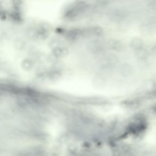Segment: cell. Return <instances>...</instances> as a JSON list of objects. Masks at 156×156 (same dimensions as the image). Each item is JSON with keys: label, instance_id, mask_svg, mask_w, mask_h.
<instances>
[{"label": "cell", "instance_id": "cell-1", "mask_svg": "<svg viewBox=\"0 0 156 156\" xmlns=\"http://www.w3.org/2000/svg\"><path fill=\"white\" fill-rule=\"evenodd\" d=\"M119 73L124 77H131L134 74L135 69L131 64L125 63L119 67Z\"/></svg>", "mask_w": 156, "mask_h": 156}, {"label": "cell", "instance_id": "cell-2", "mask_svg": "<svg viewBox=\"0 0 156 156\" xmlns=\"http://www.w3.org/2000/svg\"><path fill=\"white\" fill-rule=\"evenodd\" d=\"M131 46L132 49L137 52L144 48V43L141 38H135L131 41Z\"/></svg>", "mask_w": 156, "mask_h": 156}, {"label": "cell", "instance_id": "cell-3", "mask_svg": "<svg viewBox=\"0 0 156 156\" xmlns=\"http://www.w3.org/2000/svg\"><path fill=\"white\" fill-rule=\"evenodd\" d=\"M153 50L154 52L156 53V44L154 46V47H153Z\"/></svg>", "mask_w": 156, "mask_h": 156}]
</instances>
